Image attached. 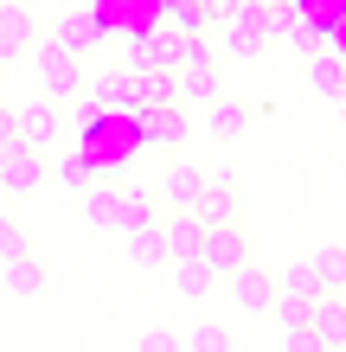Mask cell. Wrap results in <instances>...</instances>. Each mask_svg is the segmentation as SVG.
<instances>
[{
  "label": "cell",
  "instance_id": "cell-34",
  "mask_svg": "<svg viewBox=\"0 0 346 352\" xmlns=\"http://www.w3.org/2000/svg\"><path fill=\"white\" fill-rule=\"evenodd\" d=\"M199 7H206V19H231V13H237V0H199Z\"/></svg>",
  "mask_w": 346,
  "mask_h": 352
},
{
  "label": "cell",
  "instance_id": "cell-9",
  "mask_svg": "<svg viewBox=\"0 0 346 352\" xmlns=\"http://www.w3.org/2000/svg\"><path fill=\"white\" fill-rule=\"evenodd\" d=\"M39 179H45V154L39 148H26V141L0 148V186H7V192H32Z\"/></svg>",
  "mask_w": 346,
  "mask_h": 352
},
{
  "label": "cell",
  "instance_id": "cell-16",
  "mask_svg": "<svg viewBox=\"0 0 346 352\" xmlns=\"http://www.w3.org/2000/svg\"><path fill=\"white\" fill-rule=\"evenodd\" d=\"M218 71H212V58H193V65H180V96H193V102H218Z\"/></svg>",
  "mask_w": 346,
  "mask_h": 352
},
{
  "label": "cell",
  "instance_id": "cell-2",
  "mask_svg": "<svg viewBox=\"0 0 346 352\" xmlns=\"http://www.w3.org/2000/svg\"><path fill=\"white\" fill-rule=\"evenodd\" d=\"M199 263H206L218 282H225L237 263H250V243H244V224H206V243H199Z\"/></svg>",
  "mask_w": 346,
  "mask_h": 352
},
{
  "label": "cell",
  "instance_id": "cell-26",
  "mask_svg": "<svg viewBox=\"0 0 346 352\" xmlns=\"http://www.w3.org/2000/svg\"><path fill=\"white\" fill-rule=\"evenodd\" d=\"M295 26H301V7H282V0L263 7V32H270V38H289Z\"/></svg>",
  "mask_w": 346,
  "mask_h": 352
},
{
  "label": "cell",
  "instance_id": "cell-37",
  "mask_svg": "<svg viewBox=\"0 0 346 352\" xmlns=\"http://www.w3.org/2000/svg\"><path fill=\"white\" fill-rule=\"evenodd\" d=\"M84 7H96V0H84Z\"/></svg>",
  "mask_w": 346,
  "mask_h": 352
},
{
  "label": "cell",
  "instance_id": "cell-24",
  "mask_svg": "<svg viewBox=\"0 0 346 352\" xmlns=\"http://www.w3.org/2000/svg\"><path fill=\"white\" fill-rule=\"evenodd\" d=\"M282 288H289V295H301V301L327 295V282H321V269H314V263H295L289 276H282Z\"/></svg>",
  "mask_w": 346,
  "mask_h": 352
},
{
  "label": "cell",
  "instance_id": "cell-6",
  "mask_svg": "<svg viewBox=\"0 0 346 352\" xmlns=\"http://www.w3.org/2000/svg\"><path fill=\"white\" fill-rule=\"evenodd\" d=\"M193 218H199V224H237V218H244V192H237V179L206 173V192H199Z\"/></svg>",
  "mask_w": 346,
  "mask_h": 352
},
{
  "label": "cell",
  "instance_id": "cell-22",
  "mask_svg": "<svg viewBox=\"0 0 346 352\" xmlns=\"http://www.w3.org/2000/svg\"><path fill=\"white\" fill-rule=\"evenodd\" d=\"M308 263L321 269V282H327V288H346V243H321Z\"/></svg>",
  "mask_w": 346,
  "mask_h": 352
},
{
  "label": "cell",
  "instance_id": "cell-32",
  "mask_svg": "<svg viewBox=\"0 0 346 352\" xmlns=\"http://www.w3.org/2000/svg\"><path fill=\"white\" fill-rule=\"evenodd\" d=\"M13 141H19V122H13L7 102H0V148H13Z\"/></svg>",
  "mask_w": 346,
  "mask_h": 352
},
{
  "label": "cell",
  "instance_id": "cell-36",
  "mask_svg": "<svg viewBox=\"0 0 346 352\" xmlns=\"http://www.w3.org/2000/svg\"><path fill=\"white\" fill-rule=\"evenodd\" d=\"M0 199H7V186H0Z\"/></svg>",
  "mask_w": 346,
  "mask_h": 352
},
{
  "label": "cell",
  "instance_id": "cell-21",
  "mask_svg": "<svg viewBox=\"0 0 346 352\" xmlns=\"http://www.w3.org/2000/svg\"><path fill=\"white\" fill-rule=\"evenodd\" d=\"M167 269H173V295H186V301H199V295H206V288L218 282V276H212V269L199 263V256H186V263H167Z\"/></svg>",
  "mask_w": 346,
  "mask_h": 352
},
{
  "label": "cell",
  "instance_id": "cell-23",
  "mask_svg": "<svg viewBox=\"0 0 346 352\" xmlns=\"http://www.w3.org/2000/svg\"><path fill=\"white\" fill-rule=\"evenodd\" d=\"M244 122H250V109H244V102H212V141L244 135Z\"/></svg>",
  "mask_w": 346,
  "mask_h": 352
},
{
  "label": "cell",
  "instance_id": "cell-8",
  "mask_svg": "<svg viewBox=\"0 0 346 352\" xmlns=\"http://www.w3.org/2000/svg\"><path fill=\"white\" fill-rule=\"evenodd\" d=\"M13 122H19V141H26V148H39V154H45L52 141H58V102H52V96L19 102V109H13Z\"/></svg>",
  "mask_w": 346,
  "mask_h": 352
},
{
  "label": "cell",
  "instance_id": "cell-10",
  "mask_svg": "<svg viewBox=\"0 0 346 352\" xmlns=\"http://www.w3.org/2000/svg\"><path fill=\"white\" fill-rule=\"evenodd\" d=\"M314 346L321 352H340L346 346V301H340V288H327V295H314Z\"/></svg>",
  "mask_w": 346,
  "mask_h": 352
},
{
  "label": "cell",
  "instance_id": "cell-3",
  "mask_svg": "<svg viewBox=\"0 0 346 352\" xmlns=\"http://www.w3.org/2000/svg\"><path fill=\"white\" fill-rule=\"evenodd\" d=\"M135 135H141V148L173 154L180 141H186V116H180V102H154V109H141L135 116Z\"/></svg>",
  "mask_w": 346,
  "mask_h": 352
},
{
  "label": "cell",
  "instance_id": "cell-29",
  "mask_svg": "<svg viewBox=\"0 0 346 352\" xmlns=\"http://www.w3.org/2000/svg\"><path fill=\"white\" fill-rule=\"evenodd\" d=\"M193 352H225L231 340H225V327H193V340H186Z\"/></svg>",
  "mask_w": 346,
  "mask_h": 352
},
{
  "label": "cell",
  "instance_id": "cell-4",
  "mask_svg": "<svg viewBox=\"0 0 346 352\" xmlns=\"http://www.w3.org/2000/svg\"><path fill=\"white\" fill-rule=\"evenodd\" d=\"M52 45H58V52H71V58H90L96 45H103V13H96V7L65 13V19L52 26Z\"/></svg>",
  "mask_w": 346,
  "mask_h": 352
},
{
  "label": "cell",
  "instance_id": "cell-33",
  "mask_svg": "<svg viewBox=\"0 0 346 352\" xmlns=\"http://www.w3.org/2000/svg\"><path fill=\"white\" fill-rule=\"evenodd\" d=\"M289 45H295L301 58H314V26H295V32H289Z\"/></svg>",
  "mask_w": 346,
  "mask_h": 352
},
{
  "label": "cell",
  "instance_id": "cell-30",
  "mask_svg": "<svg viewBox=\"0 0 346 352\" xmlns=\"http://www.w3.org/2000/svg\"><path fill=\"white\" fill-rule=\"evenodd\" d=\"M103 102H96V96H84V102H77V129H84V135H96V129H103Z\"/></svg>",
  "mask_w": 346,
  "mask_h": 352
},
{
  "label": "cell",
  "instance_id": "cell-35",
  "mask_svg": "<svg viewBox=\"0 0 346 352\" xmlns=\"http://www.w3.org/2000/svg\"><path fill=\"white\" fill-rule=\"evenodd\" d=\"M282 7H301V0H282Z\"/></svg>",
  "mask_w": 346,
  "mask_h": 352
},
{
  "label": "cell",
  "instance_id": "cell-11",
  "mask_svg": "<svg viewBox=\"0 0 346 352\" xmlns=\"http://www.w3.org/2000/svg\"><path fill=\"white\" fill-rule=\"evenodd\" d=\"M32 52V13L13 7V0H0V65L7 58H26Z\"/></svg>",
  "mask_w": 346,
  "mask_h": 352
},
{
  "label": "cell",
  "instance_id": "cell-20",
  "mask_svg": "<svg viewBox=\"0 0 346 352\" xmlns=\"http://www.w3.org/2000/svg\"><path fill=\"white\" fill-rule=\"evenodd\" d=\"M39 288H45V269H39V256H32V250L7 256V295H39Z\"/></svg>",
  "mask_w": 346,
  "mask_h": 352
},
{
  "label": "cell",
  "instance_id": "cell-7",
  "mask_svg": "<svg viewBox=\"0 0 346 352\" xmlns=\"http://www.w3.org/2000/svg\"><path fill=\"white\" fill-rule=\"evenodd\" d=\"M225 282H231V301L244 307V314H270V301H276V276H270L263 263H237Z\"/></svg>",
  "mask_w": 346,
  "mask_h": 352
},
{
  "label": "cell",
  "instance_id": "cell-38",
  "mask_svg": "<svg viewBox=\"0 0 346 352\" xmlns=\"http://www.w3.org/2000/svg\"><path fill=\"white\" fill-rule=\"evenodd\" d=\"M340 301H346V288H340Z\"/></svg>",
  "mask_w": 346,
  "mask_h": 352
},
{
  "label": "cell",
  "instance_id": "cell-25",
  "mask_svg": "<svg viewBox=\"0 0 346 352\" xmlns=\"http://www.w3.org/2000/svg\"><path fill=\"white\" fill-rule=\"evenodd\" d=\"M84 218L90 224H116V192H109V186H84Z\"/></svg>",
  "mask_w": 346,
  "mask_h": 352
},
{
  "label": "cell",
  "instance_id": "cell-5",
  "mask_svg": "<svg viewBox=\"0 0 346 352\" xmlns=\"http://www.w3.org/2000/svg\"><path fill=\"white\" fill-rule=\"evenodd\" d=\"M32 65H39V96L65 102V96H77V90H84V84H77V58H71V52L39 45V52H32Z\"/></svg>",
  "mask_w": 346,
  "mask_h": 352
},
{
  "label": "cell",
  "instance_id": "cell-31",
  "mask_svg": "<svg viewBox=\"0 0 346 352\" xmlns=\"http://www.w3.org/2000/svg\"><path fill=\"white\" fill-rule=\"evenodd\" d=\"M141 352H180V340L167 327H148V333H141Z\"/></svg>",
  "mask_w": 346,
  "mask_h": 352
},
{
  "label": "cell",
  "instance_id": "cell-27",
  "mask_svg": "<svg viewBox=\"0 0 346 352\" xmlns=\"http://www.w3.org/2000/svg\"><path fill=\"white\" fill-rule=\"evenodd\" d=\"M58 179H65V186H77V192H84V186L96 179V167H90V154H71L65 167H58Z\"/></svg>",
  "mask_w": 346,
  "mask_h": 352
},
{
  "label": "cell",
  "instance_id": "cell-15",
  "mask_svg": "<svg viewBox=\"0 0 346 352\" xmlns=\"http://www.w3.org/2000/svg\"><path fill=\"white\" fill-rule=\"evenodd\" d=\"M270 314H276V327L289 340H301L314 327V301H301V295H289V288H276V301H270Z\"/></svg>",
  "mask_w": 346,
  "mask_h": 352
},
{
  "label": "cell",
  "instance_id": "cell-19",
  "mask_svg": "<svg viewBox=\"0 0 346 352\" xmlns=\"http://www.w3.org/2000/svg\"><path fill=\"white\" fill-rule=\"evenodd\" d=\"M141 224H160L154 205H148V192H116V224H109V231L129 237V231H141Z\"/></svg>",
  "mask_w": 346,
  "mask_h": 352
},
{
  "label": "cell",
  "instance_id": "cell-13",
  "mask_svg": "<svg viewBox=\"0 0 346 352\" xmlns=\"http://www.w3.org/2000/svg\"><path fill=\"white\" fill-rule=\"evenodd\" d=\"M160 192H167V205H173V212H193V205H199V192H206V173H199V167H186V160H173V167H167V179H160Z\"/></svg>",
  "mask_w": 346,
  "mask_h": 352
},
{
  "label": "cell",
  "instance_id": "cell-1",
  "mask_svg": "<svg viewBox=\"0 0 346 352\" xmlns=\"http://www.w3.org/2000/svg\"><path fill=\"white\" fill-rule=\"evenodd\" d=\"M263 7H270V0H237V13H231V19H218V38H225V52H231V58H244V65L270 52V32H263Z\"/></svg>",
  "mask_w": 346,
  "mask_h": 352
},
{
  "label": "cell",
  "instance_id": "cell-28",
  "mask_svg": "<svg viewBox=\"0 0 346 352\" xmlns=\"http://www.w3.org/2000/svg\"><path fill=\"white\" fill-rule=\"evenodd\" d=\"M19 250H32V243H26V231H19L13 218H0V263H7V256H19Z\"/></svg>",
  "mask_w": 346,
  "mask_h": 352
},
{
  "label": "cell",
  "instance_id": "cell-18",
  "mask_svg": "<svg viewBox=\"0 0 346 352\" xmlns=\"http://www.w3.org/2000/svg\"><path fill=\"white\" fill-rule=\"evenodd\" d=\"M122 71H135V77L167 71V65H160V38H154V32H135L129 45H122Z\"/></svg>",
  "mask_w": 346,
  "mask_h": 352
},
{
  "label": "cell",
  "instance_id": "cell-14",
  "mask_svg": "<svg viewBox=\"0 0 346 352\" xmlns=\"http://www.w3.org/2000/svg\"><path fill=\"white\" fill-rule=\"evenodd\" d=\"M129 269H167V237H160V224H141V231H129Z\"/></svg>",
  "mask_w": 346,
  "mask_h": 352
},
{
  "label": "cell",
  "instance_id": "cell-17",
  "mask_svg": "<svg viewBox=\"0 0 346 352\" xmlns=\"http://www.w3.org/2000/svg\"><path fill=\"white\" fill-rule=\"evenodd\" d=\"M308 77H314V90L327 96V102H346V58H334V52H314Z\"/></svg>",
  "mask_w": 346,
  "mask_h": 352
},
{
  "label": "cell",
  "instance_id": "cell-12",
  "mask_svg": "<svg viewBox=\"0 0 346 352\" xmlns=\"http://www.w3.org/2000/svg\"><path fill=\"white\" fill-rule=\"evenodd\" d=\"M160 237H167V263H186V256H199V243H206V224L193 212H173L160 224Z\"/></svg>",
  "mask_w": 346,
  "mask_h": 352
}]
</instances>
